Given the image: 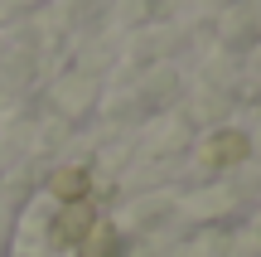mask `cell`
<instances>
[{
    "label": "cell",
    "instance_id": "6da1fadb",
    "mask_svg": "<svg viewBox=\"0 0 261 257\" xmlns=\"http://www.w3.org/2000/svg\"><path fill=\"white\" fill-rule=\"evenodd\" d=\"M97 228V209H92V199H83V204H63V209L54 214V223H48V233H54V243L58 248H83V238Z\"/></svg>",
    "mask_w": 261,
    "mask_h": 257
},
{
    "label": "cell",
    "instance_id": "7a4b0ae2",
    "mask_svg": "<svg viewBox=\"0 0 261 257\" xmlns=\"http://www.w3.org/2000/svg\"><path fill=\"white\" fill-rule=\"evenodd\" d=\"M87 190H92V175H87L83 165H73V170H54V175H48V194H54V199H63V204H83Z\"/></svg>",
    "mask_w": 261,
    "mask_h": 257
},
{
    "label": "cell",
    "instance_id": "3957f363",
    "mask_svg": "<svg viewBox=\"0 0 261 257\" xmlns=\"http://www.w3.org/2000/svg\"><path fill=\"white\" fill-rule=\"evenodd\" d=\"M247 151H252V141L242 131H218L203 155H208V165H237V160H247Z\"/></svg>",
    "mask_w": 261,
    "mask_h": 257
},
{
    "label": "cell",
    "instance_id": "277c9868",
    "mask_svg": "<svg viewBox=\"0 0 261 257\" xmlns=\"http://www.w3.org/2000/svg\"><path fill=\"white\" fill-rule=\"evenodd\" d=\"M83 257H121V238H116L112 223H97L83 238Z\"/></svg>",
    "mask_w": 261,
    "mask_h": 257
}]
</instances>
